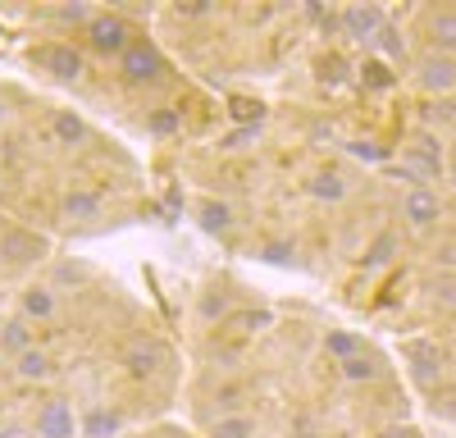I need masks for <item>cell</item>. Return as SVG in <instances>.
<instances>
[{
	"label": "cell",
	"mask_w": 456,
	"mask_h": 438,
	"mask_svg": "<svg viewBox=\"0 0 456 438\" xmlns=\"http://www.w3.org/2000/svg\"><path fill=\"white\" fill-rule=\"evenodd\" d=\"M183 397L201 438H415L388 361L361 328L224 270L197 292Z\"/></svg>",
	"instance_id": "6da1fadb"
},
{
	"label": "cell",
	"mask_w": 456,
	"mask_h": 438,
	"mask_svg": "<svg viewBox=\"0 0 456 438\" xmlns=\"http://www.w3.org/2000/svg\"><path fill=\"white\" fill-rule=\"evenodd\" d=\"M174 328L87 256H51L0 315V438H124L183 397Z\"/></svg>",
	"instance_id": "7a4b0ae2"
},
{
	"label": "cell",
	"mask_w": 456,
	"mask_h": 438,
	"mask_svg": "<svg viewBox=\"0 0 456 438\" xmlns=\"http://www.w3.org/2000/svg\"><path fill=\"white\" fill-rule=\"evenodd\" d=\"M0 210L51 238H105L151 210L146 169L73 105L0 78Z\"/></svg>",
	"instance_id": "3957f363"
},
{
	"label": "cell",
	"mask_w": 456,
	"mask_h": 438,
	"mask_svg": "<svg viewBox=\"0 0 456 438\" xmlns=\"http://www.w3.org/2000/svg\"><path fill=\"white\" fill-rule=\"evenodd\" d=\"M28 19L37 32L23 46V64L101 119L151 142H197L224 119L215 96L183 73L133 10L64 5L28 10Z\"/></svg>",
	"instance_id": "277c9868"
},
{
	"label": "cell",
	"mask_w": 456,
	"mask_h": 438,
	"mask_svg": "<svg viewBox=\"0 0 456 438\" xmlns=\"http://www.w3.org/2000/svg\"><path fill=\"white\" fill-rule=\"evenodd\" d=\"M311 10L283 5H169L156 10V36L165 51L201 78L233 83V78H265L283 69L297 51V23Z\"/></svg>",
	"instance_id": "5b68a950"
},
{
	"label": "cell",
	"mask_w": 456,
	"mask_h": 438,
	"mask_svg": "<svg viewBox=\"0 0 456 438\" xmlns=\"http://www.w3.org/2000/svg\"><path fill=\"white\" fill-rule=\"evenodd\" d=\"M51 242L42 233L23 229L19 219H10L5 210H0V315H5L14 306V297L23 292V283L42 270L51 261Z\"/></svg>",
	"instance_id": "8992f818"
},
{
	"label": "cell",
	"mask_w": 456,
	"mask_h": 438,
	"mask_svg": "<svg viewBox=\"0 0 456 438\" xmlns=\"http://www.w3.org/2000/svg\"><path fill=\"white\" fill-rule=\"evenodd\" d=\"M438 197L429 192V188H411L406 197H402V219H406V224L411 229H429L434 224V219H438Z\"/></svg>",
	"instance_id": "52a82bcc"
},
{
	"label": "cell",
	"mask_w": 456,
	"mask_h": 438,
	"mask_svg": "<svg viewBox=\"0 0 456 438\" xmlns=\"http://www.w3.org/2000/svg\"><path fill=\"white\" fill-rule=\"evenodd\" d=\"M420 83H425L429 92H452V87H456V64L443 60V55H429V60L420 64Z\"/></svg>",
	"instance_id": "ba28073f"
},
{
	"label": "cell",
	"mask_w": 456,
	"mask_h": 438,
	"mask_svg": "<svg viewBox=\"0 0 456 438\" xmlns=\"http://www.w3.org/2000/svg\"><path fill=\"white\" fill-rule=\"evenodd\" d=\"M429 42H434V51H438L443 60L456 51V10H443V14L429 19Z\"/></svg>",
	"instance_id": "9c48e42d"
},
{
	"label": "cell",
	"mask_w": 456,
	"mask_h": 438,
	"mask_svg": "<svg viewBox=\"0 0 456 438\" xmlns=\"http://www.w3.org/2000/svg\"><path fill=\"white\" fill-rule=\"evenodd\" d=\"M124 438H201L192 425H174V420H160V425H146L137 434H124Z\"/></svg>",
	"instance_id": "30bf717a"
}]
</instances>
